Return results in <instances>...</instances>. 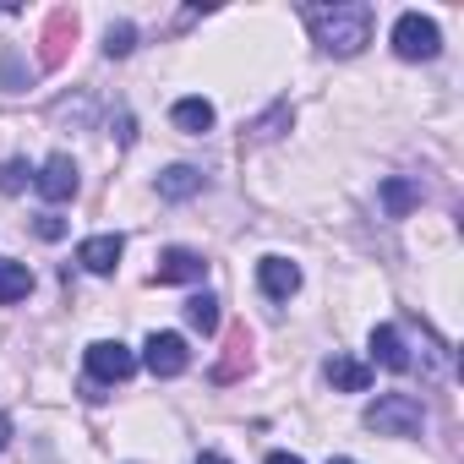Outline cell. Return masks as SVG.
<instances>
[{"mask_svg":"<svg viewBox=\"0 0 464 464\" xmlns=\"http://www.w3.org/2000/svg\"><path fill=\"white\" fill-rule=\"evenodd\" d=\"M372 6L366 0H334V6H306V28H312V39L328 50V55H361L366 44H372Z\"/></svg>","mask_w":464,"mask_h":464,"instance_id":"obj_1","label":"cell"},{"mask_svg":"<svg viewBox=\"0 0 464 464\" xmlns=\"http://www.w3.org/2000/svg\"><path fill=\"white\" fill-rule=\"evenodd\" d=\"M426 426V404L415 393H382L377 404H366V431L377 437H415Z\"/></svg>","mask_w":464,"mask_h":464,"instance_id":"obj_2","label":"cell"},{"mask_svg":"<svg viewBox=\"0 0 464 464\" xmlns=\"http://www.w3.org/2000/svg\"><path fill=\"white\" fill-rule=\"evenodd\" d=\"M437 50H442V34H437L431 17L404 12V17L393 23V55H399V61H431Z\"/></svg>","mask_w":464,"mask_h":464,"instance_id":"obj_3","label":"cell"},{"mask_svg":"<svg viewBox=\"0 0 464 464\" xmlns=\"http://www.w3.org/2000/svg\"><path fill=\"white\" fill-rule=\"evenodd\" d=\"M72 44H77V12L61 6V12L44 17V34H39V66H44V72H61V66L72 61Z\"/></svg>","mask_w":464,"mask_h":464,"instance_id":"obj_4","label":"cell"},{"mask_svg":"<svg viewBox=\"0 0 464 464\" xmlns=\"http://www.w3.org/2000/svg\"><path fill=\"white\" fill-rule=\"evenodd\" d=\"M137 372V355L121 344V339H99V344H88V377H93V388H104V382H126Z\"/></svg>","mask_w":464,"mask_h":464,"instance_id":"obj_5","label":"cell"},{"mask_svg":"<svg viewBox=\"0 0 464 464\" xmlns=\"http://www.w3.org/2000/svg\"><path fill=\"white\" fill-rule=\"evenodd\" d=\"M142 350H148L142 361H148V372H153V377H180V372L191 366V350H186V339H180V334H148V344H142Z\"/></svg>","mask_w":464,"mask_h":464,"instance_id":"obj_6","label":"cell"},{"mask_svg":"<svg viewBox=\"0 0 464 464\" xmlns=\"http://www.w3.org/2000/svg\"><path fill=\"white\" fill-rule=\"evenodd\" d=\"M34 186H39L44 202H72V197H77V164H72V153L44 159V169L34 175Z\"/></svg>","mask_w":464,"mask_h":464,"instance_id":"obj_7","label":"cell"},{"mask_svg":"<svg viewBox=\"0 0 464 464\" xmlns=\"http://www.w3.org/2000/svg\"><path fill=\"white\" fill-rule=\"evenodd\" d=\"M202 274H208L202 252H191V246H169V252H159V285H197Z\"/></svg>","mask_w":464,"mask_h":464,"instance_id":"obj_8","label":"cell"},{"mask_svg":"<svg viewBox=\"0 0 464 464\" xmlns=\"http://www.w3.org/2000/svg\"><path fill=\"white\" fill-rule=\"evenodd\" d=\"M257 285H263L268 301H290V295L301 290V268H295L290 257H263V263H257Z\"/></svg>","mask_w":464,"mask_h":464,"instance_id":"obj_9","label":"cell"},{"mask_svg":"<svg viewBox=\"0 0 464 464\" xmlns=\"http://www.w3.org/2000/svg\"><path fill=\"white\" fill-rule=\"evenodd\" d=\"M246 366H252V328L236 323V328H229V339H224V361L213 366V377H218V382H236Z\"/></svg>","mask_w":464,"mask_h":464,"instance_id":"obj_10","label":"cell"},{"mask_svg":"<svg viewBox=\"0 0 464 464\" xmlns=\"http://www.w3.org/2000/svg\"><path fill=\"white\" fill-rule=\"evenodd\" d=\"M121 252H126V241H121V236H88V241L77 246V263H82L88 274H115Z\"/></svg>","mask_w":464,"mask_h":464,"instance_id":"obj_11","label":"cell"},{"mask_svg":"<svg viewBox=\"0 0 464 464\" xmlns=\"http://www.w3.org/2000/svg\"><path fill=\"white\" fill-rule=\"evenodd\" d=\"M372 355H377L388 372H410V366H415V355H410V344H404V334H399L393 323L372 328Z\"/></svg>","mask_w":464,"mask_h":464,"instance_id":"obj_12","label":"cell"},{"mask_svg":"<svg viewBox=\"0 0 464 464\" xmlns=\"http://www.w3.org/2000/svg\"><path fill=\"white\" fill-rule=\"evenodd\" d=\"M377 202H382V213H388V218H404V213H415V208H420V186H415V180H404V175H388V180L377 186Z\"/></svg>","mask_w":464,"mask_h":464,"instance_id":"obj_13","label":"cell"},{"mask_svg":"<svg viewBox=\"0 0 464 464\" xmlns=\"http://www.w3.org/2000/svg\"><path fill=\"white\" fill-rule=\"evenodd\" d=\"M202 191V169L197 164H169L164 175H159V197H169V202H186V197H197Z\"/></svg>","mask_w":464,"mask_h":464,"instance_id":"obj_14","label":"cell"},{"mask_svg":"<svg viewBox=\"0 0 464 464\" xmlns=\"http://www.w3.org/2000/svg\"><path fill=\"white\" fill-rule=\"evenodd\" d=\"M328 382H334L339 393H366V388H372V366H366V361H350V355H334V361H328Z\"/></svg>","mask_w":464,"mask_h":464,"instance_id":"obj_15","label":"cell"},{"mask_svg":"<svg viewBox=\"0 0 464 464\" xmlns=\"http://www.w3.org/2000/svg\"><path fill=\"white\" fill-rule=\"evenodd\" d=\"M169 121H175L186 137H202V131H213V104H208V99H180V104L169 110Z\"/></svg>","mask_w":464,"mask_h":464,"instance_id":"obj_16","label":"cell"},{"mask_svg":"<svg viewBox=\"0 0 464 464\" xmlns=\"http://www.w3.org/2000/svg\"><path fill=\"white\" fill-rule=\"evenodd\" d=\"M28 290H34V274H28V263L0 257V306H17Z\"/></svg>","mask_w":464,"mask_h":464,"instance_id":"obj_17","label":"cell"},{"mask_svg":"<svg viewBox=\"0 0 464 464\" xmlns=\"http://www.w3.org/2000/svg\"><path fill=\"white\" fill-rule=\"evenodd\" d=\"M186 323H191L197 334H213V328H218V301H213V295H191V301H186Z\"/></svg>","mask_w":464,"mask_h":464,"instance_id":"obj_18","label":"cell"},{"mask_svg":"<svg viewBox=\"0 0 464 464\" xmlns=\"http://www.w3.org/2000/svg\"><path fill=\"white\" fill-rule=\"evenodd\" d=\"M137 50V28L131 23H110V34H104V55L115 61V55H131Z\"/></svg>","mask_w":464,"mask_h":464,"instance_id":"obj_19","label":"cell"},{"mask_svg":"<svg viewBox=\"0 0 464 464\" xmlns=\"http://www.w3.org/2000/svg\"><path fill=\"white\" fill-rule=\"evenodd\" d=\"M0 82H6V93H23L28 88V72H23V55L17 50L0 55Z\"/></svg>","mask_w":464,"mask_h":464,"instance_id":"obj_20","label":"cell"},{"mask_svg":"<svg viewBox=\"0 0 464 464\" xmlns=\"http://www.w3.org/2000/svg\"><path fill=\"white\" fill-rule=\"evenodd\" d=\"M28 159H6V164H0V191H23L28 186Z\"/></svg>","mask_w":464,"mask_h":464,"instance_id":"obj_21","label":"cell"},{"mask_svg":"<svg viewBox=\"0 0 464 464\" xmlns=\"http://www.w3.org/2000/svg\"><path fill=\"white\" fill-rule=\"evenodd\" d=\"M279 126H290V104H279L274 115H263V121L252 126V137H263V142H268V137H279Z\"/></svg>","mask_w":464,"mask_h":464,"instance_id":"obj_22","label":"cell"},{"mask_svg":"<svg viewBox=\"0 0 464 464\" xmlns=\"http://www.w3.org/2000/svg\"><path fill=\"white\" fill-rule=\"evenodd\" d=\"M34 229H39L44 241H61V236H66V224H61L55 213H39V224H34Z\"/></svg>","mask_w":464,"mask_h":464,"instance_id":"obj_23","label":"cell"},{"mask_svg":"<svg viewBox=\"0 0 464 464\" xmlns=\"http://www.w3.org/2000/svg\"><path fill=\"white\" fill-rule=\"evenodd\" d=\"M12 442V415H0V448Z\"/></svg>","mask_w":464,"mask_h":464,"instance_id":"obj_24","label":"cell"},{"mask_svg":"<svg viewBox=\"0 0 464 464\" xmlns=\"http://www.w3.org/2000/svg\"><path fill=\"white\" fill-rule=\"evenodd\" d=\"M268 464H301L295 453H268Z\"/></svg>","mask_w":464,"mask_h":464,"instance_id":"obj_25","label":"cell"},{"mask_svg":"<svg viewBox=\"0 0 464 464\" xmlns=\"http://www.w3.org/2000/svg\"><path fill=\"white\" fill-rule=\"evenodd\" d=\"M197 464H229V459H218V453H202V459H197Z\"/></svg>","mask_w":464,"mask_h":464,"instance_id":"obj_26","label":"cell"},{"mask_svg":"<svg viewBox=\"0 0 464 464\" xmlns=\"http://www.w3.org/2000/svg\"><path fill=\"white\" fill-rule=\"evenodd\" d=\"M328 464H355V459H328Z\"/></svg>","mask_w":464,"mask_h":464,"instance_id":"obj_27","label":"cell"}]
</instances>
